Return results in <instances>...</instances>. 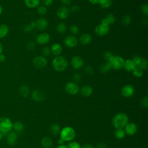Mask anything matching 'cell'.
Here are the masks:
<instances>
[{"instance_id":"5","label":"cell","mask_w":148,"mask_h":148,"mask_svg":"<svg viewBox=\"0 0 148 148\" xmlns=\"http://www.w3.org/2000/svg\"><path fill=\"white\" fill-rule=\"evenodd\" d=\"M124 61L125 60L122 57L116 55L113 56L112 59L109 62L111 65L112 68L116 70H119L123 67Z\"/></svg>"},{"instance_id":"35","label":"cell","mask_w":148,"mask_h":148,"mask_svg":"<svg viewBox=\"0 0 148 148\" xmlns=\"http://www.w3.org/2000/svg\"><path fill=\"white\" fill-rule=\"evenodd\" d=\"M131 18L129 15H124L121 18V23L124 26H128L131 24Z\"/></svg>"},{"instance_id":"37","label":"cell","mask_w":148,"mask_h":148,"mask_svg":"<svg viewBox=\"0 0 148 148\" xmlns=\"http://www.w3.org/2000/svg\"><path fill=\"white\" fill-rule=\"evenodd\" d=\"M69 31L73 35H77L79 32V28L76 25H72L69 28Z\"/></svg>"},{"instance_id":"4","label":"cell","mask_w":148,"mask_h":148,"mask_svg":"<svg viewBox=\"0 0 148 148\" xmlns=\"http://www.w3.org/2000/svg\"><path fill=\"white\" fill-rule=\"evenodd\" d=\"M13 123L10 119L5 117L0 118V132L2 136L7 135L12 129Z\"/></svg>"},{"instance_id":"9","label":"cell","mask_w":148,"mask_h":148,"mask_svg":"<svg viewBox=\"0 0 148 148\" xmlns=\"http://www.w3.org/2000/svg\"><path fill=\"white\" fill-rule=\"evenodd\" d=\"M78 40L74 35H68L64 38V43L68 48H73L77 45Z\"/></svg>"},{"instance_id":"59","label":"cell","mask_w":148,"mask_h":148,"mask_svg":"<svg viewBox=\"0 0 148 148\" xmlns=\"http://www.w3.org/2000/svg\"><path fill=\"white\" fill-rule=\"evenodd\" d=\"M2 135L1 133L0 132V140H1V138H2Z\"/></svg>"},{"instance_id":"18","label":"cell","mask_w":148,"mask_h":148,"mask_svg":"<svg viewBox=\"0 0 148 148\" xmlns=\"http://www.w3.org/2000/svg\"><path fill=\"white\" fill-rule=\"evenodd\" d=\"M50 50H51V53L53 55L56 56H60L61 53H62V47L60 44L58 43H55L52 45L50 48Z\"/></svg>"},{"instance_id":"20","label":"cell","mask_w":148,"mask_h":148,"mask_svg":"<svg viewBox=\"0 0 148 148\" xmlns=\"http://www.w3.org/2000/svg\"><path fill=\"white\" fill-rule=\"evenodd\" d=\"M115 21L116 17L114 15H113V14H109L105 17L102 19L101 23L109 26V25L113 24L115 22Z\"/></svg>"},{"instance_id":"55","label":"cell","mask_w":148,"mask_h":148,"mask_svg":"<svg viewBox=\"0 0 148 148\" xmlns=\"http://www.w3.org/2000/svg\"><path fill=\"white\" fill-rule=\"evenodd\" d=\"M30 25H31V26L32 27V28L34 29V28H36V23H35V21H32V22H31V23H30Z\"/></svg>"},{"instance_id":"38","label":"cell","mask_w":148,"mask_h":148,"mask_svg":"<svg viewBox=\"0 0 148 148\" xmlns=\"http://www.w3.org/2000/svg\"><path fill=\"white\" fill-rule=\"evenodd\" d=\"M113 57V54L111 52H110V51H106L103 54L104 60L106 62H110V60L112 59Z\"/></svg>"},{"instance_id":"11","label":"cell","mask_w":148,"mask_h":148,"mask_svg":"<svg viewBox=\"0 0 148 148\" xmlns=\"http://www.w3.org/2000/svg\"><path fill=\"white\" fill-rule=\"evenodd\" d=\"M72 66L75 69H81L84 65V60L80 56H74L72 57L71 61Z\"/></svg>"},{"instance_id":"23","label":"cell","mask_w":148,"mask_h":148,"mask_svg":"<svg viewBox=\"0 0 148 148\" xmlns=\"http://www.w3.org/2000/svg\"><path fill=\"white\" fill-rule=\"evenodd\" d=\"M24 3L28 8L34 9L39 6L40 0H24Z\"/></svg>"},{"instance_id":"1","label":"cell","mask_w":148,"mask_h":148,"mask_svg":"<svg viewBox=\"0 0 148 148\" xmlns=\"http://www.w3.org/2000/svg\"><path fill=\"white\" fill-rule=\"evenodd\" d=\"M128 121L129 119L128 116L125 113L120 112L113 117L112 120V125L116 130H123L128 123Z\"/></svg>"},{"instance_id":"50","label":"cell","mask_w":148,"mask_h":148,"mask_svg":"<svg viewBox=\"0 0 148 148\" xmlns=\"http://www.w3.org/2000/svg\"><path fill=\"white\" fill-rule=\"evenodd\" d=\"M97 148H106V145L104 143H99L97 146Z\"/></svg>"},{"instance_id":"7","label":"cell","mask_w":148,"mask_h":148,"mask_svg":"<svg viewBox=\"0 0 148 148\" xmlns=\"http://www.w3.org/2000/svg\"><path fill=\"white\" fill-rule=\"evenodd\" d=\"M32 64L35 68L38 69H43L47 65V61L45 57L38 56L34 58Z\"/></svg>"},{"instance_id":"12","label":"cell","mask_w":148,"mask_h":148,"mask_svg":"<svg viewBox=\"0 0 148 148\" xmlns=\"http://www.w3.org/2000/svg\"><path fill=\"white\" fill-rule=\"evenodd\" d=\"M69 13H70L69 9L65 6L59 8L57 9L56 12V14L58 18H60V20L66 19L69 16Z\"/></svg>"},{"instance_id":"32","label":"cell","mask_w":148,"mask_h":148,"mask_svg":"<svg viewBox=\"0 0 148 148\" xmlns=\"http://www.w3.org/2000/svg\"><path fill=\"white\" fill-rule=\"evenodd\" d=\"M12 128L17 132H21L24 129V124L20 121H16L13 124Z\"/></svg>"},{"instance_id":"8","label":"cell","mask_w":148,"mask_h":148,"mask_svg":"<svg viewBox=\"0 0 148 148\" xmlns=\"http://www.w3.org/2000/svg\"><path fill=\"white\" fill-rule=\"evenodd\" d=\"M109 31V26L103 24H99L94 29L95 34L98 36H103L108 34Z\"/></svg>"},{"instance_id":"45","label":"cell","mask_w":148,"mask_h":148,"mask_svg":"<svg viewBox=\"0 0 148 148\" xmlns=\"http://www.w3.org/2000/svg\"><path fill=\"white\" fill-rule=\"evenodd\" d=\"M84 71L86 74H92L93 73V69L91 66H87L84 68Z\"/></svg>"},{"instance_id":"46","label":"cell","mask_w":148,"mask_h":148,"mask_svg":"<svg viewBox=\"0 0 148 148\" xmlns=\"http://www.w3.org/2000/svg\"><path fill=\"white\" fill-rule=\"evenodd\" d=\"M79 9H80V8L78 5H73L71 6L69 11L72 12V13H76L77 12L79 11Z\"/></svg>"},{"instance_id":"29","label":"cell","mask_w":148,"mask_h":148,"mask_svg":"<svg viewBox=\"0 0 148 148\" xmlns=\"http://www.w3.org/2000/svg\"><path fill=\"white\" fill-rule=\"evenodd\" d=\"M112 69V66L110 64L109 62H105L103 64H102L99 68V70L101 71V72L102 73H106L108 72L109 71H110V69Z\"/></svg>"},{"instance_id":"53","label":"cell","mask_w":148,"mask_h":148,"mask_svg":"<svg viewBox=\"0 0 148 148\" xmlns=\"http://www.w3.org/2000/svg\"><path fill=\"white\" fill-rule=\"evenodd\" d=\"M65 141L64 140H62L61 138H60L58 140V143L59 144V145H64Z\"/></svg>"},{"instance_id":"56","label":"cell","mask_w":148,"mask_h":148,"mask_svg":"<svg viewBox=\"0 0 148 148\" xmlns=\"http://www.w3.org/2000/svg\"><path fill=\"white\" fill-rule=\"evenodd\" d=\"M57 148H68V146L65 145H58Z\"/></svg>"},{"instance_id":"36","label":"cell","mask_w":148,"mask_h":148,"mask_svg":"<svg viewBox=\"0 0 148 148\" xmlns=\"http://www.w3.org/2000/svg\"><path fill=\"white\" fill-rule=\"evenodd\" d=\"M47 9L44 5H40L37 7V12L40 16H44L47 13Z\"/></svg>"},{"instance_id":"31","label":"cell","mask_w":148,"mask_h":148,"mask_svg":"<svg viewBox=\"0 0 148 148\" xmlns=\"http://www.w3.org/2000/svg\"><path fill=\"white\" fill-rule=\"evenodd\" d=\"M66 25L64 23H60L56 27V31L60 34H64L66 31Z\"/></svg>"},{"instance_id":"44","label":"cell","mask_w":148,"mask_h":148,"mask_svg":"<svg viewBox=\"0 0 148 148\" xmlns=\"http://www.w3.org/2000/svg\"><path fill=\"white\" fill-rule=\"evenodd\" d=\"M35 46H36L35 43L34 42H33V41L29 42L27 44V49L29 50H34V49L35 48Z\"/></svg>"},{"instance_id":"22","label":"cell","mask_w":148,"mask_h":148,"mask_svg":"<svg viewBox=\"0 0 148 148\" xmlns=\"http://www.w3.org/2000/svg\"><path fill=\"white\" fill-rule=\"evenodd\" d=\"M81 94L83 96L85 97H88L92 94L93 89L92 88L88 85H85L82 87L80 90Z\"/></svg>"},{"instance_id":"3","label":"cell","mask_w":148,"mask_h":148,"mask_svg":"<svg viewBox=\"0 0 148 148\" xmlns=\"http://www.w3.org/2000/svg\"><path fill=\"white\" fill-rule=\"evenodd\" d=\"M60 134V138H61L65 142H69L75 138L76 136V132L74 128L72 127L66 126L61 130Z\"/></svg>"},{"instance_id":"6","label":"cell","mask_w":148,"mask_h":148,"mask_svg":"<svg viewBox=\"0 0 148 148\" xmlns=\"http://www.w3.org/2000/svg\"><path fill=\"white\" fill-rule=\"evenodd\" d=\"M65 90L66 92L72 95H74L77 94L80 88L79 85L74 82H68L65 86Z\"/></svg>"},{"instance_id":"58","label":"cell","mask_w":148,"mask_h":148,"mask_svg":"<svg viewBox=\"0 0 148 148\" xmlns=\"http://www.w3.org/2000/svg\"><path fill=\"white\" fill-rule=\"evenodd\" d=\"M3 12V8H2V6L0 4V16L2 14Z\"/></svg>"},{"instance_id":"28","label":"cell","mask_w":148,"mask_h":148,"mask_svg":"<svg viewBox=\"0 0 148 148\" xmlns=\"http://www.w3.org/2000/svg\"><path fill=\"white\" fill-rule=\"evenodd\" d=\"M136 66L140 68L143 71L146 70L148 67V61H147V60L145 58L140 57V59L139 62L138 63Z\"/></svg>"},{"instance_id":"49","label":"cell","mask_w":148,"mask_h":148,"mask_svg":"<svg viewBox=\"0 0 148 148\" xmlns=\"http://www.w3.org/2000/svg\"><path fill=\"white\" fill-rule=\"evenodd\" d=\"M61 1L65 6L69 5L71 2V0H61Z\"/></svg>"},{"instance_id":"43","label":"cell","mask_w":148,"mask_h":148,"mask_svg":"<svg viewBox=\"0 0 148 148\" xmlns=\"http://www.w3.org/2000/svg\"><path fill=\"white\" fill-rule=\"evenodd\" d=\"M72 79L75 81L74 82H80L81 80V75L79 73H75L72 76Z\"/></svg>"},{"instance_id":"33","label":"cell","mask_w":148,"mask_h":148,"mask_svg":"<svg viewBox=\"0 0 148 148\" xmlns=\"http://www.w3.org/2000/svg\"><path fill=\"white\" fill-rule=\"evenodd\" d=\"M132 75L136 77H138V78H140L141 77L143 76V71L140 69V68L136 66L132 71Z\"/></svg>"},{"instance_id":"39","label":"cell","mask_w":148,"mask_h":148,"mask_svg":"<svg viewBox=\"0 0 148 148\" xmlns=\"http://www.w3.org/2000/svg\"><path fill=\"white\" fill-rule=\"evenodd\" d=\"M140 10L142 13L147 16L148 14V5L147 3H144L140 6Z\"/></svg>"},{"instance_id":"16","label":"cell","mask_w":148,"mask_h":148,"mask_svg":"<svg viewBox=\"0 0 148 148\" xmlns=\"http://www.w3.org/2000/svg\"><path fill=\"white\" fill-rule=\"evenodd\" d=\"M36 28L39 31H44L48 25V21L45 18H40L36 21Z\"/></svg>"},{"instance_id":"54","label":"cell","mask_w":148,"mask_h":148,"mask_svg":"<svg viewBox=\"0 0 148 148\" xmlns=\"http://www.w3.org/2000/svg\"><path fill=\"white\" fill-rule=\"evenodd\" d=\"M92 4H97L98 2V0H88Z\"/></svg>"},{"instance_id":"2","label":"cell","mask_w":148,"mask_h":148,"mask_svg":"<svg viewBox=\"0 0 148 148\" xmlns=\"http://www.w3.org/2000/svg\"><path fill=\"white\" fill-rule=\"evenodd\" d=\"M52 66L55 71L57 72H63L67 68L68 62L63 56H58L53 58Z\"/></svg>"},{"instance_id":"48","label":"cell","mask_w":148,"mask_h":148,"mask_svg":"<svg viewBox=\"0 0 148 148\" xmlns=\"http://www.w3.org/2000/svg\"><path fill=\"white\" fill-rule=\"evenodd\" d=\"M33 29V28H32V27L31 26L30 24H28V25H26L24 28V31L27 32H30Z\"/></svg>"},{"instance_id":"14","label":"cell","mask_w":148,"mask_h":148,"mask_svg":"<svg viewBox=\"0 0 148 148\" xmlns=\"http://www.w3.org/2000/svg\"><path fill=\"white\" fill-rule=\"evenodd\" d=\"M31 97L35 101L41 102L45 99V95L43 91L40 90L36 89L31 92Z\"/></svg>"},{"instance_id":"19","label":"cell","mask_w":148,"mask_h":148,"mask_svg":"<svg viewBox=\"0 0 148 148\" xmlns=\"http://www.w3.org/2000/svg\"><path fill=\"white\" fill-rule=\"evenodd\" d=\"M17 140V135L14 132H10L7 135V143L10 146L15 145Z\"/></svg>"},{"instance_id":"25","label":"cell","mask_w":148,"mask_h":148,"mask_svg":"<svg viewBox=\"0 0 148 148\" xmlns=\"http://www.w3.org/2000/svg\"><path fill=\"white\" fill-rule=\"evenodd\" d=\"M9 29L6 24H0V38H2L6 36L9 33Z\"/></svg>"},{"instance_id":"24","label":"cell","mask_w":148,"mask_h":148,"mask_svg":"<svg viewBox=\"0 0 148 148\" xmlns=\"http://www.w3.org/2000/svg\"><path fill=\"white\" fill-rule=\"evenodd\" d=\"M41 145L44 148H51L53 146V141L49 137L45 136L41 140Z\"/></svg>"},{"instance_id":"13","label":"cell","mask_w":148,"mask_h":148,"mask_svg":"<svg viewBox=\"0 0 148 148\" xmlns=\"http://www.w3.org/2000/svg\"><path fill=\"white\" fill-rule=\"evenodd\" d=\"M50 39V36L49 34L46 32H42L39 34L36 38V41L39 45H45L47 43Z\"/></svg>"},{"instance_id":"47","label":"cell","mask_w":148,"mask_h":148,"mask_svg":"<svg viewBox=\"0 0 148 148\" xmlns=\"http://www.w3.org/2000/svg\"><path fill=\"white\" fill-rule=\"evenodd\" d=\"M43 4L45 6H49L53 3V0H42Z\"/></svg>"},{"instance_id":"42","label":"cell","mask_w":148,"mask_h":148,"mask_svg":"<svg viewBox=\"0 0 148 148\" xmlns=\"http://www.w3.org/2000/svg\"><path fill=\"white\" fill-rule=\"evenodd\" d=\"M140 105L143 108H147L148 106V98L147 97H143L140 101Z\"/></svg>"},{"instance_id":"40","label":"cell","mask_w":148,"mask_h":148,"mask_svg":"<svg viewBox=\"0 0 148 148\" xmlns=\"http://www.w3.org/2000/svg\"><path fill=\"white\" fill-rule=\"evenodd\" d=\"M42 54L43 56V57H47L49 56L50 53H51V50H50V48L48 46H45L43 48L42 50Z\"/></svg>"},{"instance_id":"17","label":"cell","mask_w":148,"mask_h":148,"mask_svg":"<svg viewBox=\"0 0 148 148\" xmlns=\"http://www.w3.org/2000/svg\"><path fill=\"white\" fill-rule=\"evenodd\" d=\"M136 67L135 62L132 59H127L124 61L123 67L127 72H131Z\"/></svg>"},{"instance_id":"27","label":"cell","mask_w":148,"mask_h":148,"mask_svg":"<svg viewBox=\"0 0 148 148\" xmlns=\"http://www.w3.org/2000/svg\"><path fill=\"white\" fill-rule=\"evenodd\" d=\"M50 131L53 135L57 136L60 133V131H61L60 127L57 124H56V123L52 124L50 127Z\"/></svg>"},{"instance_id":"15","label":"cell","mask_w":148,"mask_h":148,"mask_svg":"<svg viewBox=\"0 0 148 148\" xmlns=\"http://www.w3.org/2000/svg\"><path fill=\"white\" fill-rule=\"evenodd\" d=\"M125 133V134L132 136L136 134L137 131V126L134 123H128L127 125L124 128Z\"/></svg>"},{"instance_id":"51","label":"cell","mask_w":148,"mask_h":148,"mask_svg":"<svg viewBox=\"0 0 148 148\" xmlns=\"http://www.w3.org/2000/svg\"><path fill=\"white\" fill-rule=\"evenodd\" d=\"M6 60V57L4 54H3L2 53V54H0V62H3L5 61Z\"/></svg>"},{"instance_id":"26","label":"cell","mask_w":148,"mask_h":148,"mask_svg":"<svg viewBox=\"0 0 148 148\" xmlns=\"http://www.w3.org/2000/svg\"><path fill=\"white\" fill-rule=\"evenodd\" d=\"M19 92L20 95L23 98H27L29 94V89L28 86L25 85H23L20 87Z\"/></svg>"},{"instance_id":"52","label":"cell","mask_w":148,"mask_h":148,"mask_svg":"<svg viewBox=\"0 0 148 148\" xmlns=\"http://www.w3.org/2000/svg\"><path fill=\"white\" fill-rule=\"evenodd\" d=\"M81 148H94L93 146L88 143H86L83 145L82 146H81Z\"/></svg>"},{"instance_id":"57","label":"cell","mask_w":148,"mask_h":148,"mask_svg":"<svg viewBox=\"0 0 148 148\" xmlns=\"http://www.w3.org/2000/svg\"><path fill=\"white\" fill-rule=\"evenodd\" d=\"M3 45L0 42V54H2V51H3Z\"/></svg>"},{"instance_id":"10","label":"cell","mask_w":148,"mask_h":148,"mask_svg":"<svg viewBox=\"0 0 148 148\" xmlns=\"http://www.w3.org/2000/svg\"><path fill=\"white\" fill-rule=\"evenodd\" d=\"M134 87L131 84H126L124 86L121 91L122 95L125 98L131 97L134 95Z\"/></svg>"},{"instance_id":"30","label":"cell","mask_w":148,"mask_h":148,"mask_svg":"<svg viewBox=\"0 0 148 148\" xmlns=\"http://www.w3.org/2000/svg\"><path fill=\"white\" fill-rule=\"evenodd\" d=\"M98 3H99L101 8L107 9L112 5V0H98Z\"/></svg>"},{"instance_id":"41","label":"cell","mask_w":148,"mask_h":148,"mask_svg":"<svg viewBox=\"0 0 148 148\" xmlns=\"http://www.w3.org/2000/svg\"><path fill=\"white\" fill-rule=\"evenodd\" d=\"M68 148H81V146L78 142L76 141H72L69 143L68 145Z\"/></svg>"},{"instance_id":"21","label":"cell","mask_w":148,"mask_h":148,"mask_svg":"<svg viewBox=\"0 0 148 148\" xmlns=\"http://www.w3.org/2000/svg\"><path fill=\"white\" fill-rule=\"evenodd\" d=\"M79 42L84 45H88L92 42V37L89 34H83L79 38Z\"/></svg>"},{"instance_id":"34","label":"cell","mask_w":148,"mask_h":148,"mask_svg":"<svg viewBox=\"0 0 148 148\" xmlns=\"http://www.w3.org/2000/svg\"><path fill=\"white\" fill-rule=\"evenodd\" d=\"M114 136L116 138H117L119 139L124 138L125 136V133L124 130H122V129L116 130L114 132Z\"/></svg>"}]
</instances>
